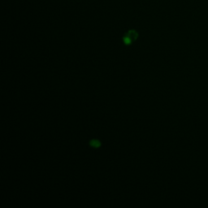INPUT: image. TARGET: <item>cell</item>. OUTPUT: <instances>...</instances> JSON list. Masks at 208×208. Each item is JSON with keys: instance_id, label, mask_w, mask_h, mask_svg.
I'll list each match as a JSON object with an SVG mask.
<instances>
[{"instance_id": "cell-1", "label": "cell", "mask_w": 208, "mask_h": 208, "mask_svg": "<svg viewBox=\"0 0 208 208\" xmlns=\"http://www.w3.org/2000/svg\"><path fill=\"white\" fill-rule=\"evenodd\" d=\"M126 36L128 37L133 42V41H135L136 39L137 38V37H138V33H137V31L133 30V29H132V30H129L128 33H127Z\"/></svg>"}, {"instance_id": "cell-2", "label": "cell", "mask_w": 208, "mask_h": 208, "mask_svg": "<svg viewBox=\"0 0 208 208\" xmlns=\"http://www.w3.org/2000/svg\"><path fill=\"white\" fill-rule=\"evenodd\" d=\"M90 145L93 146V147H94V148H98V147L101 146V142H99V140H97V139H93V140H91L90 142Z\"/></svg>"}, {"instance_id": "cell-3", "label": "cell", "mask_w": 208, "mask_h": 208, "mask_svg": "<svg viewBox=\"0 0 208 208\" xmlns=\"http://www.w3.org/2000/svg\"><path fill=\"white\" fill-rule=\"evenodd\" d=\"M123 41H124V42L126 44V45H129V44H131L132 42H133V41H132L128 37L126 36V35L123 37Z\"/></svg>"}]
</instances>
